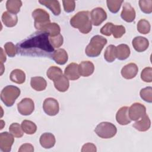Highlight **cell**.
<instances>
[{
	"mask_svg": "<svg viewBox=\"0 0 152 152\" xmlns=\"http://www.w3.org/2000/svg\"><path fill=\"white\" fill-rule=\"evenodd\" d=\"M94 131L96 134L100 138L107 139L114 137L117 132L116 126L109 122H102L99 124Z\"/></svg>",
	"mask_w": 152,
	"mask_h": 152,
	"instance_id": "cell-5",
	"label": "cell"
},
{
	"mask_svg": "<svg viewBox=\"0 0 152 152\" xmlns=\"http://www.w3.org/2000/svg\"><path fill=\"white\" fill-rule=\"evenodd\" d=\"M1 18L4 25L8 27H12L15 26L18 21L17 15L12 14L8 11L4 12Z\"/></svg>",
	"mask_w": 152,
	"mask_h": 152,
	"instance_id": "cell-21",
	"label": "cell"
},
{
	"mask_svg": "<svg viewBox=\"0 0 152 152\" xmlns=\"http://www.w3.org/2000/svg\"><path fill=\"white\" fill-rule=\"evenodd\" d=\"M64 9L66 12H71L74 11L75 8V2L74 1L65 0L62 1Z\"/></svg>",
	"mask_w": 152,
	"mask_h": 152,
	"instance_id": "cell-41",
	"label": "cell"
},
{
	"mask_svg": "<svg viewBox=\"0 0 152 152\" xmlns=\"http://www.w3.org/2000/svg\"><path fill=\"white\" fill-rule=\"evenodd\" d=\"M124 1L119 0H107V6L109 11L112 13H116L119 11Z\"/></svg>",
	"mask_w": 152,
	"mask_h": 152,
	"instance_id": "cell-34",
	"label": "cell"
},
{
	"mask_svg": "<svg viewBox=\"0 0 152 152\" xmlns=\"http://www.w3.org/2000/svg\"><path fill=\"white\" fill-rule=\"evenodd\" d=\"M107 43V39L100 35L94 36L85 49L86 54L89 57L98 56L104 46Z\"/></svg>",
	"mask_w": 152,
	"mask_h": 152,
	"instance_id": "cell-3",
	"label": "cell"
},
{
	"mask_svg": "<svg viewBox=\"0 0 152 152\" xmlns=\"http://www.w3.org/2000/svg\"><path fill=\"white\" fill-rule=\"evenodd\" d=\"M141 78L144 82L151 83L152 81V68L151 67L144 68L141 73Z\"/></svg>",
	"mask_w": 152,
	"mask_h": 152,
	"instance_id": "cell-38",
	"label": "cell"
},
{
	"mask_svg": "<svg viewBox=\"0 0 152 152\" xmlns=\"http://www.w3.org/2000/svg\"><path fill=\"white\" fill-rule=\"evenodd\" d=\"M34 151L33 146L28 143L23 144L20 146V148L18 150L19 152H24V151H28V152H33Z\"/></svg>",
	"mask_w": 152,
	"mask_h": 152,
	"instance_id": "cell-44",
	"label": "cell"
},
{
	"mask_svg": "<svg viewBox=\"0 0 152 152\" xmlns=\"http://www.w3.org/2000/svg\"><path fill=\"white\" fill-rule=\"evenodd\" d=\"M53 82L55 87L60 92L66 91L69 86L68 79L65 75H61L59 77L53 81Z\"/></svg>",
	"mask_w": 152,
	"mask_h": 152,
	"instance_id": "cell-24",
	"label": "cell"
},
{
	"mask_svg": "<svg viewBox=\"0 0 152 152\" xmlns=\"http://www.w3.org/2000/svg\"><path fill=\"white\" fill-rule=\"evenodd\" d=\"M46 75L50 80L55 81L56 79L62 75V71L60 68L58 66H51L48 69Z\"/></svg>",
	"mask_w": 152,
	"mask_h": 152,
	"instance_id": "cell-31",
	"label": "cell"
},
{
	"mask_svg": "<svg viewBox=\"0 0 152 152\" xmlns=\"http://www.w3.org/2000/svg\"><path fill=\"white\" fill-rule=\"evenodd\" d=\"M21 126L23 131L27 134H33L37 131L36 125L31 121L24 120L22 122Z\"/></svg>",
	"mask_w": 152,
	"mask_h": 152,
	"instance_id": "cell-29",
	"label": "cell"
},
{
	"mask_svg": "<svg viewBox=\"0 0 152 152\" xmlns=\"http://www.w3.org/2000/svg\"><path fill=\"white\" fill-rule=\"evenodd\" d=\"M10 132L16 138H21L23 135V130L21 126L18 123H12L9 127Z\"/></svg>",
	"mask_w": 152,
	"mask_h": 152,
	"instance_id": "cell-33",
	"label": "cell"
},
{
	"mask_svg": "<svg viewBox=\"0 0 152 152\" xmlns=\"http://www.w3.org/2000/svg\"><path fill=\"white\" fill-rule=\"evenodd\" d=\"M64 75L71 80H78L80 77L78 71V65L74 62L68 64L65 68Z\"/></svg>",
	"mask_w": 152,
	"mask_h": 152,
	"instance_id": "cell-16",
	"label": "cell"
},
{
	"mask_svg": "<svg viewBox=\"0 0 152 152\" xmlns=\"http://www.w3.org/2000/svg\"><path fill=\"white\" fill-rule=\"evenodd\" d=\"M49 41L50 44L54 48H58L62 45L64 39L62 36L61 34H59L56 36L49 37Z\"/></svg>",
	"mask_w": 152,
	"mask_h": 152,
	"instance_id": "cell-39",
	"label": "cell"
},
{
	"mask_svg": "<svg viewBox=\"0 0 152 152\" xmlns=\"http://www.w3.org/2000/svg\"><path fill=\"white\" fill-rule=\"evenodd\" d=\"M4 49L5 52L10 57H14L17 53L16 46L12 42H7L4 45Z\"/></svg>",
	"mask_w": 152,
	"mask_h": 152,
	"instance_id": "cell-40",
	"label": "cell"
},
{
	"mask_svg": "<svg viewBox=\"0 0 152 152\" xmlns=\"http://www.w3.org/2000/svg\"><path fill=\"white\" fill-rule=\"evenodd\" d=\"M1 64H3L4 62H5L6 61V56L4 52L3 49L1 48Z\"/></svg>",
	"mask_w": 152,
	"mask_h": 152,
	"instance_id": "cell-45",
	"label": "cell"
},
{
	"mask_svg": "<svg viewBox=\"0 0 152 152\" xmlns=\"http://www.w3.org/2000/svg\"><path fill=\"white\" fill-rule=\"evenodd\" d=\"M30 85L34 90L40 91L45 90L47 83L46 80L42 77H33L31 78Z\"/></svg>",
	"mask_w": 152,
	"mask_h": 152,
	"instance_id": "cell-23",
	"label": "cell"
},
{
	"mask_svg": "<svg viewBox=\"0 0 152 152\" xmlns=\"http://www.w3.org/2000/svg\"><path fill=\"white\" fill-rule=\"evenodd\" d=\"M90 13L87 11H79L70 20V24L83 34L88 33L92 28V23L90 20Z\"/></svg>",
	"mask_w": 152,
	"mask_h": 152,
	"instance_id": "cell-2",
	"label": "cell"
},
{
	"mask_svg": "<svg viewBox=\"0 0 152 152\" xmlns=\"http://www.w3.org/2000/svg\"><path fill=\"white\" fill-rule=\"evenodd\" d=\"M34 20V27L38 30H42L43 27L50 22L49 14L42 8H37L32 12Z\"/></svg>",
	"mask_w": 152,
	"mask_h": 152,
	"instance_id": "cell-6",
	"label": "cell"
},
{
	"mask_svg": "<svg viewBox=\"0 0 152 152\" xmlns=\"http://www.w3.org/2000/svg\"><path fill=\"white\" fill-rule=\"evenodd\" d=\"M40 31H45L49 34V37H53L60 34L61 28L57 23H49L44 26Z\"/></svg>",
	"mask_w": 152,
	"mask_h": 152,
	"instance_id": "cell-27",
	"label": "cell"
},
{
	"mask_svg": "<svg viewBox=\"0 0 152 152\" xmlns=\"http://www.w3.org/2000/svg\"><path fill=\"white\" fill-rule=\"evenodd\" d=\"M114 24L112 23H107L100 29V33L105 36H110L112 34V28Z\"/></svg>",
	"mask_w": 152,
	"mask_h": 152,
	"instance_id": "cell-42",
	"label": "cell"
},
{
	"mask_svg": "<svg viewBox=\"0 0 152 152\" xmlns=\"http://www.w3.org/2000/svg\"><path fill=\"white\" fill-rule=\"evenodd\" d=\"M116 58L119 60H125L130 55L129 47L126 44H121L116 47Z\"/></svg>",
	"mask_w": 152,
	"mask_h": 152,
	"instance_id": "cell-25",
	"label": "cell"
},
{
	"mask_svg": "<svg viewBox=\"0 0 152 152\" xmlns=\"http://www.w3.org/2000/svg\"><path fill=\"white\" fill-rule=\"evenodd\" d=\"M17 53L22 56L52 58L54 48L49 41V35L39 30L16 45Z\"/></svg>",
	"mask_w": 152,
	"mask_h": 152,
	"instance_id": "cell-1",
	"label": "cell"
},
{
	"mask_svg": "<svg viewBox=\"0 0 152 152\" xmlns=\"http://www.w3.org/2000/svg\"><path fill=\"white\" fill-rule=\"evenodd\" d=\"M128 112L130 119L135 121L146 114V108L140 103H134L129 107Z\"/></svg>",
	"mask_w": 152,
	"mask_h": 152,
	"instance_id": "cell-7",
	"label": "cell"
},
{
	"mask_svg": "<svg viewBox=\"0 0 152 152\" xmlns=\"http://www.w3.org/2000/svg\"><path fill=\"white\" fill-rule=\"evenodd\" d=\"M140 119L141 120L135 122L133 124V126L139 131L144 132L147 131L151 126V121L148 116L145 114Z\"/></svg>",
	"mask_w": 152,
	"mask_h": 152,
	"instance_id": "cell-22",
	"label": "cell"
},
{
	"mask_svg": "<svg viewBox=\"0 0 152 152\" xmlns=\"http://www.w3.org/2000/svg\"><path fill=\"white\" fill-rule=\"evenodd\" d=\"M94 70V64L89 61H83L78 65V71L81 76L88 77L93 73Z\"/></svg>",
	"mask_w": 152,
	"mask_h": 152,
	"instance_id": "cell-18",
	"label": "cell"
},
{
	"mask_svg": "<svg viewBox=\"0 0 152 152\" xmlns=\"http://www.w3.org/2000/svg\"><path fill=\"white\" fill-rule=\"evenodd\" d=\"M104 58L108 62H113L116 58V46L113 45H109L104 51Z\"/></svg>",
	"mask_w": 152,
	"mask_h": 152,
	"instance_id": "cell-30",
	"label": "cell"
},
{
	"mask_svg": "<svg viewBox=\"0 0 152 152\" xmlns=\"http://www.w3.org/2000/svg\"><path fill=\"white\" fill-rule=\"evenodd\" d=\"M22 2L20 0H8L6 2V8L8 12L16 14L20 11Z\"/></svg>",
	"mask_w": 152,
	"mask_h": 152,
	"instance_id": "cell-28",
	"label": "cell"
},
{
	"mask_svg": "<svg viewBox=\"0 0 152 152\" xmlns=\"http://www.w3.org/2000/svg\"><path fill=\"white\" fill-rule=\"evenodd\" d=\"M125 33V28L122 25H113L112 28V34L116 39L121 38Z\"/></svg>",
	"mask_w": 152,
	"mask_h": 152,
	"instance_id": "cell-37",
	"label": "cell"
},
{
	"mask_svg": "<svg viewBox=\"0 0 152 152\" xmlns=\"http://www.w3.org/2000/svg\"><path fill=\"white\" fill-rule=\"evenodd\" d=\"M14 136L10 132H3L0 134V149L3 152H10L14 142Z\"/></svg>",
	"mask_w": 152,
	"mask_h": 152,
	"instance_id": "cell-11",
	"label": "cell"
},
{
	"mask_svg": "<svg viewBox=\"0 0 152 152\" xmlns=\"http://www.w3.org/2000/svg\"><path fill=\"white\" fill-rule=\"evenodd\" d=\"M129 107L123 106L121 107L116 114V119L118 124L121 125H126L129 124L131 120L129 116Z\"/></svg>",
	"mask_w": 152,
	"mask_h": 152,
	"instance_id": "cell-14",
	"label": "cell"
},
{
	"mask_svg": "<svg viewBox=\"0 0 152 152\" xmlns=\"http://www.w3.org/2000/svg\"><path fill=\"white\" fill-rule=\"evenodd\" d=\"M20 90L14 86H7L1 92V99L8 107L12 106L20 94Z\"/></svg>",
	"mask_w": 152,
	"mask_h": 152,
	"instance_id": "cell-4",
	"label": "cell"
},
{
	"mask_svg": "<svg viewBox=\"0 0 152 152\" xmlns=\"http://www.w3.org/2000/svg\"><path fill=\"white\" fill-rule=\"evenodd\" d=\"M1 66H2V68H3V66H4V65H3V64H1ZM1 71H2V72H1V74L2 75V73H3V71H4V70L2 69Z\"/></svg>",
	"mask_w": 152,
	"mask_h": 152,
	"instance_id": "cell-46",
	"label": "cell"
},
{
	"mask_svg": "<svg viewBox=\"0 0 152 152\" xmlns=\"http://www.w3.org/2000/svg\"><path fill=\"white\" fill-rule=\"evenodd\" d=\"M56 64L64 65L68 61V56L67 52L64 49H58L54 50L51 58Z\"/></svg>",
	"mask_w": 152,
	"mask_h": 152,
	"instance_id": "cell-19",
	"label": "cell"
},
{
	"mask_svg": "<svg viewBox=\"0 0 152 152\" xmlns=\"http://www.w3.org/2000/svg\"><path fill=\"white\" fill-rule=\"evenodd\" d=\"M139 6L141 10L145 14H150L152 12V1L151 0H140Z\"/></svg>",
	"mask_w": 152,
	"mask_h": 152,
	"instance_id": "cell-36",
	"label": "cell"
},
{
	"mask_svg": "<svg viewBox=\"0 0 152 152\" xmlns=\"http://www.w3.org/2000/svg\"><path fill=\"white\" fill-rule=\"evenodd\" d=\"M140 97L142 100L148 102H152V88L151 87H147L142 88L140 92Z\"/></svg>",
	"mask_w": 152,
	"mask_h": 152,
	"instance_id": "cell-35",
	"label": "cell"
},
{
	"mask_svg": "<svg viewBox=\"0 0 152 152\" xmlns=\"http://www.w3.org/2000/svg\"><path fill=\"white\" fill-rule=\"evenodd\" d=\"M39 2L49 8L55 15H59L61 13V5L58 1L56 0H42Z\"/></svg>",
	"mask_w": 152,
	"mask_h": 152,
	"instance_id": "cell-20",
	"label": "cell"
},
{
	"mask_svg": "<svg viewBox=\"0 0 152 152\" xmlns=\"http://www.w3.org/2000/svg\"><path fill=\"white\" fill-rule=\"evenodd\" d=\"M43 109L47 115L55 116L59 112V105L57 100L54 98L48 97L43 102Z\"/></svg>",
	"mask_w": 152,
	"mask_h": 152,
	"instance_id": "cell-8",
	"label": "cell"
},
{
	"mask_svg": "<svg viewBox=\"0 0 152 152\" xmlns=\"http://www.w3.org/2000/svg\"><path fill=\"white\" fill-rule=\"evenodd\" d=\"M137 27L138 32L143 34H146L150 31L151 26L150 23L147 20L141 19L138 22Z\"/></svg>",
	"mask_w": 152,
	"mask_h": 152,
	"instance_id": "cell-32",
	"label": "cell"
},
{
	"mask_svg": "<svg viewBox=\"0 0 152 152\" xmlns=\"http://www.w3.org/2000/svg\"><path fill=\"white\" fill-rule=\"evenodd\" d=\"M39 141L40 145L43 148H50L55 145L56 140L53 134L49 132H45L41 135Z\"/></svg>",
	"mask_w": 152,
	"mask_h": 152,
	"instance_id": "cell-17",
	"label": "cell"
},
{
	"mask_svg": "<svg viewBox=\"0 0 152 152\" xmlns=\"http://www.w3.org/2000/svg\"><path fill=\"white\" fill-rule=\"evenodd\" d=\"M138 71L137 65L134 63H129L125 65L121 69V75L125 79H132L134 78Z\"/></svg>",
	"mask_w": 152,
	"mask_h": 152,
	"instance_id": "cell-13",
	"label": "cell"
},
{
	"mask_svg": "<svg viewBox=\"0 0 152 152\" xmlns=\"http://www.w3.org/2000/svg\"><path fill=\"white\" fill-rule=\"evenodd\" d=\"M10 78L14 83L19 84H23L26 80V74L21 69H15L11 71Z\"/></svg>",
	"mask_w": 152,
	"mask_h": 152,
	"instance_id": "cell-26",
	"label": "cell"
},
{
	"mask_svg": "<svg viewBox=\"0 0 152 152\" xmlns=\"http://www.w3.org/2000/svg\"><path fill=\"white\" fill-rule=\"evenodd\" d=\"M132 44L136 51L142 52L147 49L149 46V42L148 39L144 37L137 36L134 38Z\"/></svg>",
	"mask_w": 152,
	"mask_h": 152,
	"instance_id": "cell-15",
	"label": "cell"
},
{
	"mask_svg": "<svg viewBox=\"0 0 152 152\" xmlns=\"http://www.w3.org/2000/svg\"><path fill=\"white\" fill-rule=\"evenodd\" d=\"M96 150H96V145L92 143H86L84 144L81 149L82 152H86V151L96 152Z\"/></svg>",
	"mask_w": 152,
	"mask_h": 152,
	"instance_id": "cell-43",
	"label": "cell"
},
{
	"mask_svg": "<svg viewBox=\"0 0 152 152\" xmlns=\"http://www.w3.org/2000/svg\"><path fill=\"white\" fill-rule=\"evenodd\" d=\"M90 18L92 24L98 26L106 20L107 14L102 8L97 7L93 9L91 11Z\"/></svg>",
	"mask_w": 152,
	"mask_h": 152,
	"instance_id": "cell-10",
	"label": "cell"
},
{
	"mask_svg": "<svg viewBox=\"0 0 152 152\" xmlns=\"http://www.w3.org/2000/svg\"><path fill=\"white\" fill-rule=\"evenodd\" d=\"M135 11L134 8L128 2L125 3L121 14V18L128 23L132 22L135 18Z\"/></svg>",
	"mask_w": 152,
	"mask_h": 152,
	"instance_id": "cell-12",
	"label": "cell"
},
{
	"mask_svg": "<svg viewBox=\"0 0 152 152\" xmlns=\"http://www.w3.org/2000/svg\"><path fill=\"white\" fill-rule=\"evenodd\" d=\"M18 112L24 116L30 115L34 109V104L30 98H24L17 104Z\"/></svg>",
	"mask_w": 152,
	"mask_h": 152,
	"instance_id": "cell-9",
	"label": "cell"
}]
</instances>
